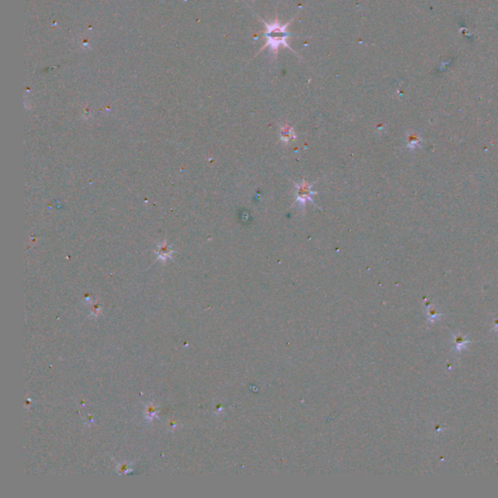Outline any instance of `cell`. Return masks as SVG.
Returning a JSON list of instances; mask_svg holds the SVG:
<instances>
[{
  "instance_id": "obj_1",
  "label": "cell",
  "mask_w": 498,
  "mask_h": 498,
  "mask_svg": "<svg viewBox=\"0 0 498 498\" xmlns=\"http://www.w3.org/2000/svg\"><path fill=\"white\" fill-rule=\"evenodd\" d=\"M265 26L266 31L264 35L267 39L266 46H270V48L275 53L278 51L279 46H285L290 48L286 42L287 37L290 36V33L286 30L288 24L282 26L277 22V20H275L273 23H265Z\"/></svg>"
},
{
  "instance_id": "obj_3",
  "label": "cell",
  "mask_w": 498,
  "mask_h": 498,
  "mask_svg": "<svg viewBox=\"0 0 498 498\" xmlns=\"http://www.w3.org/2000/svg\"><path fill=\"white\" fill-rule=\"evenodd\" d=\"M280 137L282 139L283 142H289L290 140L294 139L296 137L295 133H294V131L293 129L288 126V125H285L284 127L281 128V131H280Z\"/></svg>"
},
{
  "instance_id": "obj_2",
  "label": "cell",
  "mask_w": 498,
  "mask_h": 498,
  "mask_svg": "<svg viewBox=\"0 0 498 498\" xmlns=\"http://www.w3.org/2000/svg\"><path fill=\"white\" fill-rule=\"evenodd\" d=\"M296 186H297V197H296L297 204L305 206L307 201L313 202L312 196L316 193L315 191H313L312 185L308 184V182H306L305 180H302L301 183L296 184Z\"/></svg>"
}]
</instances>
